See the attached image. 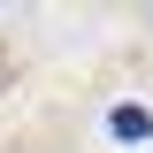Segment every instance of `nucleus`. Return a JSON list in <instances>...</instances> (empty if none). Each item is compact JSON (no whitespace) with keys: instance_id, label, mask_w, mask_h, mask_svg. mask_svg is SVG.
<instances>
[{"instance_id":"obj_1","label":"nucleus","mask_w":153,"mask_h":153,"mask_svg":"<svg viewBox=\"0 0 153 153\" xmlns=\"http://www.w3.org/2000/svg\"><path fill=\"white\" fill-rule=\"evenodd\" d=\"M107 130H115V138H153V115H146V107H115Z\"/></svg>"}]
</instances>
